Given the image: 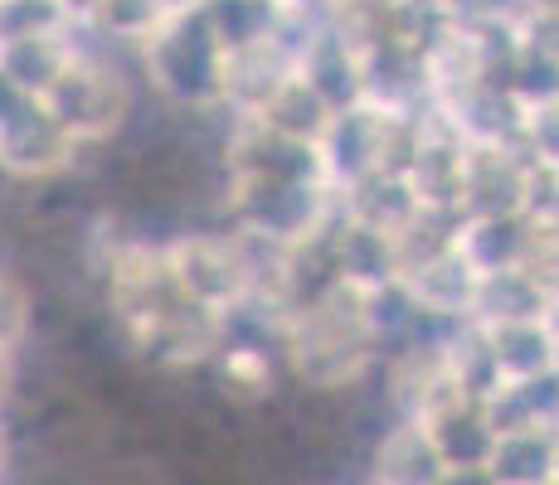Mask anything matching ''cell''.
<instances>
[{"mask_svg":"<svg viewBox=\"0 0 559 485\" xmlns=\"http://www.w3.org/2000/svg\"><path fill=\"white\" fill-rule=\"evenodd\" d=\"M166 257H170V277H176L180 296L200 301V306L219 311L229 301H239L243 291L253 287L249 277V263H243V239L234 223H186L176 239L166 243Z\"/></svg>","mask_w":559,"mask_h":485,"instance_id":"277c9868","label":"cell"},{"mask_svg":"<svg viewBox=\"0 0 559 485\" xmlns=\"http://www.w3.org/2000/svg\"><path fill=\"white\" fill-rule=\"evenodd\" d=\"M360 83H365L360 102L380 107V112L418 117L433 107L424 45H414V39H404V35H384L360 49Z\"/></svg>","mask_w":559,"mask_h":485,"instance_id":"52a82bcc","label":"cell"},{"mask_svg":"<svg viewBox=\"0 0 559 485\" xmlns=\"http://www.w3.org/2000/svg\"><path fill=\"white\" fill-rule=\"evenodd\" d=\"M515 39H521L525 49L559 63V0H535V5L515 20Z\"/></svg>","mask_w":559,"mask_h":485,"instance_id":"f1b7e54d","label":"cell"},{"mask_svg":"<svg viewBox=\"0 0 559 485\" xmlns=\"http://www.w3.org/2000/svg\"><path fill=\"white\" fill-rule=\"evenodd\" d=\"M160 10H166V20H176V15H190V10H204L210 0H156Z\"/></svg>","mask_w":559,"mask_h":485,"instance_id":"d6a6232c","label":"cell"},{"mask_svg":"<svg viewBox=\"0 0 559 485\" xmlns=\"http://www.w3.org/2000/svg\"><path fill=\"white\" fill-rule=\"evenodd\" d=\"M384 364L365 320V291L350 282L326 287L321 296L293 306L287 330V379L302 393H350Z\"/></svg>","mask_w":559,"mask_h":485,"instance_id":"6da1fadb","label":"cell"},{"mask_svg":"<svg viewBox=\"0 0 559 485\" xmlns=\"http://www.w3.org/2000/svg\"><path fill=\"white\" fill-rule=\"evenodd\" d=\"M341 204H346V214L380 223V229H390V233H404L408 223L424 214V204H418L414 185H408L404 175H390V170H374V175H365L360 185H350L346 194H341Z\"/></svg>","mask_w":559,"mask_h":485,"instance_id":"7402d4cb","label":"cell"},{"mask_svg":"<svg viewBox=\"0 0 559 485\" xmlns=\"http://www.w3.org/2000/svg\"><path fill=\"white\" fill-rule=\"evenodd\" d=\"M550 282L535 272L531 263L521 267H497V272H481L477 301H472V320L491 326V320H515V316H540Z\"/></svg>","mask_w":559,"mask_h":485,"instance_id":"ffe728a7","label":"cell"},{"mask_svg":"<svg viewBox=\"0 0 559 485\" xmlns=\"http://www.w3.org/2000/svg\"><path fill=\"white\" fill-rule=\"evenodd\" d=\"M428 423H433V437H438V447H443L448 481H487V461H491V447H497V427L487 423L481 403L462 398V403L438 408Z\"/></svg>","mask_w":559,"mask_h":485,"instance_id":"9a60e30c","label":"cell"},{"mask_svg":"<svg viewBox=\"0 0 559 485\" xmlns=\"http://www.w3.org/2000/svg\"><path fill=\"white\" fill-rule=\"evenodd\" d=\"M370 481L380 485H443L448 461L433 437V423L414 413H394L370 441Z\"/></svg>","mask_w":559,"mask_h":485,"instance_id":"8fae6325","label":"cell"},{"mask_svg":"<svg viewBox=\"0 0 559 485\" xmlns=\"http://www.w3.org/2000/svg\"><path fill=\"white\" fill-rule=\"evenodd\" d=\"M448 5H453V15L467 20V25H515L535 0H448Z\"/></svg>","mask_w":559,"mask_h":485,"instance_id":"f546056e","label":"cell"},{"mask_svg":"<svg viewBox=\"0 0 559 485\" xmlns=\"http://www.w3.org/2000/svg\"><path fill=\"white\" fill-rule=\"evenodd\" d=\"M341 194L317 180H277V175H229L219 194V219L239 229L267 233L277 243H302L331 214Z\"/></svg>","mask_w":559,"mask_h":485,"instance_id":"3957f363","label":"cell"},{"mask_svg":"<svg viewBox=\"0 0 559 485\" xmlns=\"http://www.w3.org/2000/svg\"><path fill=\"white\" fill-rule=\"evenodd\" d=\"M79 136L53 117L39 93H29L10 117H0V175L15 185H53L69 180Z\"/></svg>","mask_w":559,"mask_h":485,"instance_id":"5b68a950","label":"cell"},{"mask_svg":"<svg viewBox=\"0 0 559 485\" xmlns=\"http://www.w3.org/2000/svg\"><path fill=\"white\" fill-rule=\"evenodd\" d=\"M555 485H559V481H555Z\"/></svg>","mask_w":559,"mask_h":485,"instance_id":"836d02e7","label":"cell"},{"mask_svg":"<svg viewBox=\"0 0 559 485\" xmlns=\"http://www.w3.org/2000/svg\"><path fill=\"white\" fill-rule=\"evenodd\" d=\"M535 229L531 219H462L457 223V247L472 257L477 272H497V267H521L535 257Z\"/></svg>","mask_w":559,"mask_h":485,"instance_id":"d6986e66","label":"cell"},{"mask_svg":"<svg viewBox=\"0 0 559 485\" xmlns=\"http://www.w3.org/2000/svg\"><path fill=\"white\" fill-rule=\"evenodd\" d=\"M297 73V49L283 35L253 39V45L224 49V83H219V107H229L234 117H258L283 83Z\"/></svg>","mask_w":559,"mask_h":485,"instance_id":"30bf717a","label":"cell"},{"mask_svg":"<svg viewBox=\"0 0 559 485\" xmlns=\"http://www.w3.org/2000/svg\"><path fill=\"white\" fill-rule=\"evenodd\" d=\"M73 29H45V35H25V39H10V45H0V69L10 73V78L20 83V88L39 93L45 97L53 83H59V73L73 63Z\"/></svg>","mask_w":559,"mask_h":485,"instance_id":"44dd1931","label":"cell"},{"mask_svg":"<svg viewBox=\"0 0 559 485\" xmlns=\"http://www.w3.org/2000/svg\"><path fill=\"white\" fill-rule=\"evenodd\" d=\"M142 83L160 102L180 107V112H200V107H219L224 83V45L214 35L210 15L190 10L156 29L142 45Z\"/></svg>","mask_w":559,"mask_h":485,"instance_id":"7a4b0ae2","label":"cell"},{"mask_svg":"<svg viewBox=\"0 0 559 485\" xmlns=\"http://www.w3.org/2000/svg\"><path fill=\"white\" fill-rule=\"evenodd\" d=\"M258 117H263L267 126H277V132L297 136V142H317V146H321V136H326V126H331V117H336V107H331V97L321 93L302 69H297L293 78L283 83V93H277Z\"/></svg>","mask_w":559,"mask_h":485,"instance_id":"603a6c76","label":"cell"},{"mask_svg":"<svg viewBox=\"0 0 559 485\" xmlns=\"http://www.w3.org/2000/svg\"><path fill=\"white\" fill-rule=\"evenodd\" d=\"M535 160L525 146H467L462 166V219H521L531 209Z\"/></svg>","mask_w":559,"mask_h":485,"instance_id":"8992f818","label":"cell"},{"mask_svg":"<svg viewBox=\"0 0 559 485\" xmlns=\"http://www.w3.org/2000/svg\"><path fill=\"white\" fill-rule=\"evenodd\" d=\"M390 117L370 102L336 107L326 136H321V160H326V180L336 194L360 185L365 175L384 170V146H390Z\"/></svg>","mask_w":559,"mask_h":485,"instance_id":"9c48e42d","label":"cell"},{"mask_svg":"<svg viewBox=\"0 0 559 485\" xmlns=\"http://www.w3.org/2000/svg\"><path fill=\"white\" fill-rule=\"evenodd\" d=\"M20 364H25V350L0 344V408H10L20 398Z\"/></svg>","mask_w":559,"mask_h":485,"instance_id":"4dcf8cb0","label":"cell"},{"mask_svg":"<svg viewBox=\"0 0 559 485\" xmlns=\"http://www.w3.org/2000/svg\"><path fill=\"white\" fill-rule=\"evenodd\" d=\"M35 330H39L35 282H29L15 263H0V344H10V350H29Z\"/></svg>","mask_w":559,"mask_h":485,"instance_id":"484cf974","label":"cell"},{"mask_svg":"<svg viewBox=\"0 0 559 485\" xmlns=\"http://www.w3.org/2000/svg\"><path fill=\"white\" fill-rule=\"evenodd\" d=\"M331 243H336V272H341V282H350V287H360V291H374V287L394 282V277L404 272V243H400V233L380 229V223H370V219H356V214H346V204H341V214H336Z\"/></svg>","mask_w":559,"mask_h":485,"instance_id":"5bb4252c","label":"cell"},{"mask_svg":"<svg viewBox=\"0 0 559 485\" xmlns=\"http://www.w3.org/2000/svg\"><path fill=\"white\" fill-rule=\"evenodd\" d=\"M491 350H497L501 384H531L545 374H559V340L545 326V316H515L487 326Z\"/></svg>","mask_w":559,"mask_h":485,"instance_id":"e0dca14e","label":"cell"},{"mask_svg":"<svg viewBox=\"0 0 559 485\" xmlns=\"http://www.w3.org/2000/svg\"><path fill=\"white\" fill-rule=\"evenodd\" d=\"M462 166H467V142L428 107L418 126V146L408 156L404 180L414 185L424 209H457L462 199Z\"/></svg>","mask_w":559,"mask_h":485,"instance_id":"4fadbf2b","label":"cell"},{"mask_svg":"<svg viewBox=\"0 0 559 485\" xmlns=\"http://www.w3.org/2000/svg\"><path fill=\"white\" fill-rule=\"evenodd\" d=\"M525 150L535 166L559 170V93L525 102Z\"/></svg>","mask_w":559,"mask_h":485,"instance_id":"83f0119b","label":"cell"},{"mask_svg":"<svg viewBox=\"0 0 559 485\" xmlns=\"http://www.w3.org/2000/svg\"><path fill=\"white\" fill-rule=\"evenodd\" d=\"M487 481L491 485H555L559 481V427L531 423V427L497 433Z\"/></svg>","mask_w":559,"mask_h":485,"instance_id":"2e32d148","label":"cell"},{"mask_svg":"<svg viewBox=\"0 0 559 485\" xmlns=\"http://www.w3.org/2000/svg\"><path fill=\"white\" fill-rule=\"evenodd\" d=\"M204 15H210L224 49H239V45H253V39L277 35V25L287 15V0H210Z\"/></svg>","mask_w":559,"mask_h":485,"instance_id":"cb8c5ba5","label":"cell"},{"mask_svg":"<svg viewBox=\"0 0 559 485\" xmlns=\"http://www.w3.org/2000/svg\"><path fill=\"white\" fill-rule=\"evenodd\" d=\"M433 112L467 146H525V107L501 78H477L433 97Z\"/></svg>","mask_w":559,"mask_h":485,"instance_id":"ba28073f","label":"cell"},{"mask_svg":"<svg viewBox=\"0 0 559 485\" xmlns=\"http://www.w3.org/2000/svg\"><path fill=\"white\" fill-rule=\"evenodd\" d=\"M400 282L408 287V296L428 311V316H448V320H467L472 301H477V282L481 272L472 267V257L453 243L424 247V253L404 257Z\"/></svg>","mask_w":559,"mask_h":485,"instance_id":"7c38bea8","label":"cell"},{"mask_svg":"<svg viewBox=\"0 0 559 485\" xmlns=\"http://www.w3.org/2000/svg\"><path fill=\"white\" fill-rule=\"evenodd\" d=\"M69 20L73 15L63 10V0H0V45L45 35V29H63Z\"/></svg>","mask_w":559,"mask_h":485,"instance_id":"4316f807","label":"cell"},{"mask_svg":"<svg viewBox=\"0 0 559 485\" xmlns=\"http://www.w3.org/2000/svg\"><path fill=\"white\" fill-rule=\"evenodd\" d=\"M79 20H93V29H98L107 45L142 49L146 39L166 25V10H160L156 0H98L93 15H79Z\"/></svg>","mask_w":559,"mask_h":485,"instance_id":"d4e9b609","label":"cell"},{"mask_svg":"<svg viewBox=\"0 0 559 485\" xmlns=\"http://www.w3.org/2000/svg\"><path fill=\"white\" fill-rule=\"evenodd\" d=\"M15 466V427H10V408H0V481Z\"/></svg>","mask_w":559,"mask_h":485,"instance_id":"1f68e13d","label":"cell"},{"mask_svg":"<svg viewBox=\"0 0 559 485\" xmlns=\"http://www.w3.org/2000/svg\"><path fill=\"white\" fill-rule=\"evenodd\" d=\"M297 69H302L307 78L331 97V107H350V102H360V97H365V83H360V45L341 25H331V20H321L317 35L307 39Z\"/></svg>","mask_w":559,"mask_h":485,"instance_id":"ac0fdd59","label":"cell"}]
</instances>
